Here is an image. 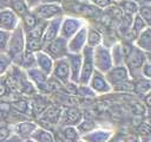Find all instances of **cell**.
Listing matches in <instances>:
<instances>
[{
	"instance_id": "44",
	"label": "cell",
	"mask_w": 151,
	"mask_h": 142,
	"mask_svg": "<svg viewBox=\"0 0 151 142\" xmlns=\"http://www.w3.org/2000/svg\"><path fill=\"white\" fill-rule=\"evenodd\" d=\"M26 2H27V5L29 6V8L32 9V8H34L37 5H39L40 4V0H25Z\"/></svg>"
},
{
	"instance_id": "20",
	"label": "cell",
	"mask_w": 151,
	"mask_h": 142,
	"mask_svg": "<svg viewBox=\"0 0 151 142\" xmlns=\"http://www.w3.org/2000/svg\"><path fill=\"white\" fill-rule=\"evenodd\" d=\"M143 52H151V27L144 28L133 43Z\"/></svg>"
},
{
	"instance_id": "19",
	"label": "cell",
	"mask_w": 151,
	"mask_h": 142,
	"mask_svg": "<svg viewBox=\"0 0 151 142\" xmlns=\"http://www.w3.org/2000/svg\"><path fill=\"white\" fill-rule=\"evenodd\" d=\"M37 128H38V124L37 123L31 122V121H24V122L18 123L14 127V133L13 134L18 135L20 138H22L25 141L27 138H31L32 134L34 133V130Z\"/></svg>"
},
{
	"instance_id": "25",
	"label": "cell",
	"mask_w": 151,
	"mask_h": 142,
	"mask_svg": "<svg viewBox=\"0 0 151 142\" xmlns=\"http://www.w3.org/2000/svg\"><path fill=\"white\" fill-rule=\"evenodd\" d=\"M100 44H103V34L96 27H92V26L87 25V40H86V45L92 47V49H94V47H97Z\"/></svg>"
},
{
	"instance_id": "33",
	"label": "cell",
	"mask_w": 151,
	"mask_h": 142,
	"mask_svg": "<svg viewBox=\"0 0 151 142\" xmlns=\"http://www.w3.org/2000/svg\"><path fill=\"white\" fill-rule=\"evenodd\" d=\"M77 129H78L79 134L83 136L84 134L90 133L91 130L96 129V124H94V122L91 121V120H84V118H83V120L80 121V123L77 125Z\"/></svg>"
},
{
	"instance_id": "21",
	"label": "cell",
	"mask_w": 151,
	"mask_h": 142,
	"mask_svg": "<svg viewBox=\"0 0 151 142\" xmlns=\"http://www.w3.org/2000/svg\"><path fill=\"white\" fill-rule=\"evenodd\" d=\"M26 72H27L28 78L31 79V82H32L35 86H38L39 89H42V88H45L46 85H48V76H46L45 73H42L39 69L33 67V69L27 70Z\"/></svg>"
},
{
	"instance_id": "16",
	"label": "cell",
	"mask_w": 151,
	"mask_h": 142,
	"mask_svg": "<svg viewBox=\"0 0 151 142\" xmlns=\"http://www.w3.org/2000/svg\"><path fill=\"white\" fill-rule=\"evenodd\" d=\"M63 18H64V15H60V17L53 18V19H51V20H48L46 22V27H45V31H44V34H42L44 44L53 40L57 37H59Z\"/></svg>"
},
{
	"instance_id": "31",
	"label": "cell",
	"mask_w": 151,
	"mask_h": 142,
	"mask_svg": "<svg viewBox=\"0 0 151 142\" xmlns=\"http://www.w3.org/2000/svg\"><path fill=\"white\" fill-rule=\"evenodd\" d=\"M19 66H21V67L25 69L26 71L29 70V69L35 67V54L25 51V53H24V56H22V58H21V60H20Z\"/></svg>"
},
{
	"instance_id": "5",
	"label": "cell",
	"mask_w": 151,
	"mask_h": 142,
	"mask_svg": "<svg viewBox=\"0 0 151 142\" xmlns=\"http://www.w3.org/2000/svg\"><path fill=\"white\" fill-rule=\"evenodd\" d=\"M81 71L79 77L78 85H87L93 72H94V63H93V49L90 46H85L81 51Z\"/></svg>"
},
{
	"instance_id": "23",
	"label": "cell",
	"mask_w": 151,
	"mask_h": 142,
	"mask_svg": "<svg viewBox=\"0 0 151 142\" xmlns=\"http://www.w3.org/2000/svg\"><path fill=\"white\" fill-rule=\"evenodd\" d=\"M133 92L140 96H146L151 92V80L144 77L133 80Z\"/></svg>"
},
{
	"instance_id": "45",
	"label": "cell",
	"mask_w": 151,
	"mask_h": 142,
	"mask_svg": "<svg viewBox=\"0 0 151 142\" xmlns=\"http://www.w3.org/2000/svg\"><path fill=\"white\" fill-rule=\"evenodd\" d=\"M8 8V0H0V12Z\"/></svg>"
},
{
	"instance_id": "46",
	"label": "cell",
	"mask_w": 151,
	"mask_h": 142,
	"mask_svg": "<svg viewBox=\"0 0 151 142\" xmlns=\"http://www.w3.org/2000/svg\"><path fill=\"white\" fill-rule=\"evenodd\" d=\"M144 99H145V104H146L149 108H151V92L147 93L146 96H144Z\"/></svg>"
},
{
	"instance_id": "14",
	"label": "cell",
	"mask_w": 151,
	"mask_h": 142,
	"mask_svg": "<svg viewBox=\"0 0 151 142\" xmlns=\"http://www.w3.org/2000/svg\"><path fill=\"white\" fill-rule=\"evenodd\" d=\"M83 120V114L78 108L74 106H70L67 109H65L63 111V114L60 115L59 118V127H67V125H72V127H77L80 121Z\"/></svg>"
},
{
	"instance_id": "22",
	"label": "cell",
	"mask_w": 151,
	"mask_h": 142,
	"mask_svg": "<svg viewBox=\"0 0 151 142\" xmlns=\"http://www.w3.org/2000/svg\"><path fill=\"white\" fill-rule=\"evenodd\" d=\"M8 8L12 9L19 17V19H21L31 11L29 6L25 0H8Z\"/></svg>"
},
{
	"instance_id": "30",
	"label": "cell",
	"mask_w": 151,
	"mask_h": 142,
	"mask_svg": "<svg viewBox=\"0 0 151 142\" xmlns=\"http://www.w3.org/2000/svg\"><path fill=\"white\" fill-rule=\"evenodd\" d=\"M60 128V127H59ZM61 133L66 140V142H77L78 140L81 138V135L79 134L77 127L67 125V127H61Z\"/></svg>"
},
{
	"instance_id": "29",
	"label": "cell",
	"mask_w": 151,
	"mask_h": 142,
	"mask_svg": "<svg viewBox=\"0 0 151 142\" xmlns=\"http://www.w3.org/2000/svg\"><path fill=\"white\" fill-rule=\"evenodd\" d=\"M39 21H40V20L35 17V14L32 12V9H31L26 15H24V17L20 19V24H21V26H22V28H24L25 32H27V31L32 30L34 26H37Z\"/></svg>"
},
{
	"instance_id": "51",
	"label": "cell",
	"mask_w": 151,
	"mask_h": 142,
	"mask_svg": "<svg viewBox=\"0 0 151 142\" xmlns=\"http://www.w3.org/2000/svg\"><path fill=\"white\" fill-rule=\"evenodd\" d=\"M113 1V4H119L120 1H123V0H112Z\"/></svg>"
},
{
	"instance_id": "24",
	"label": "cell",
	"mask_w": 151,
	"mask_h": 142,
	"mask_svg": "<svg viewBox=\"0 0 151 142\" xmlns=\"http://www.w3.org/2000/svg\"><path fill=\"white\" fill-rule=\"evenodd\" d=\"M110 52H111V58H112L113 66L124 65L125 56H124V50H123L122 43H114L110 47Z\"/></svg>"
},
{
	"instance_id": "35",
	"label": "cell",
	"mask_w": 151,
	"mask_h": 142,
	"mask_svg": "<svg viewBox=\"0 0 151 142\" xmlns=\"http://www.w3.org/2000/svg\"><path fill=\"white\" fill-rule=\"evenodd\" d=\"M11 32L0 30V53H7Z\"/></svg>"
},
{
	"instance_id": "27",
	"label": "cell",
	"mask_w": 151,
	"mask_h": 142,
	"mask_svg": "<svg viewBox=\"0 0 151 142\" xmlns=\"http://www.w3.org/2000/svg\"><path fill=\"white\" fill-rule=\"evenodd\" d=\"M117 5L119 6V8L123 11L124 15H126V17H133L138 13L139 6L132 0H123Z\"/></svg>"
},
{
	"instance_id": "39",
	"label": "cell",
	"mask_w": 151,
	"mask_h": 142,
	"mask_svg": "<svg viewBox=\"0 0 151 142\" xmlns=\"http://www.w3.org/2000/svg\"><path fill=\"white\" fill-rule=\"evenodd\" d=\"M142 76L144 78H147L151 80V63L145 62V64L143 65V69H142Z\"/></svg>"
},
{
	"instance_id": "32",
	"label": "cell",
	"mask_w": 151,
	"mask_h": 142,
	"mask_svg": "<svg viewBox=\"0 0 151 142\" xmlns=\"http://www.w3.org/2000/svg\"><path fill=\"white\" fill-rule=\"evenodd\" d=\"M137 14L144 20L146 27H151V4L139 6Z\"/></svg>"
},
{
	"instance_id": "50",
	"label": "cell",
	"mask_w": 151,
	"mask_h": 142,
	"mask_svg": "<svg viewBox=\"0 0 151 142\" xmlns=\"http://www.w3.org/2000/svg\"><path fill=\"white\" fill-rule=\"evenodd\" d=\"M79 2H90V0H77Z\"/></svg>"
},
{
	"instance_id": "49",
	"label": "cell",
	"mask_w": 151,
	"mask_h": 142,
	"mask_svg": "<svg viewBox=\"0 0 151 142\" xmlns=\"http://www.w3.org/2000/svg\"><path fill=\"white\" fill-rule=\"evenodd\" d=\"M145 57H146V62L151 63V52H146L145 53Z\"/></svg>"
},
{
	"instance_id": "1",
	"label": "cell",
	"mask_w": 151,
	"mask_h": 142,
	"mask_svg": "<svg viewBox=\"0 0 151 142\" xmlns=\"http://www.w3.org/2000/svg\"><path fill=\"white\" fill-rule=\"evenodd\" d=\"M123 45V50H124V65L129 71L130 78L132 80H136L142 76V69L143 65L146 62V57H145V52H143L142 50H139L133 43H122Z\"/></svg>"
},
{
	"instance_id": "53",
	"label": "cell",
	"mask_w": 151,
	"mask_h": 142,
	"mask_svg": "<svg viewBox=\"0 0 151 142\" xmlns=\"http://www.w3.org/2000/svg\"><path fill=\"white\" fill-rule=\"evenodd\" d=\"M77 142H85V141H83V140H81V138H80V140H78V141H77Z\"/></svg>"
},
{
	"instance_id": "10",
	"label": "cell",
	"mask_w": 151,
	"mask_h": 142,
	"mask_svg": "<svg viewBox=\"0 0 151 142\" xmlns=\"http://www.w3.org/2000/svg\"><path fill=\"white\" fill-rule=\"evenodd\" d=\"M87 85L90 86V89L96 95H106V93H110L112 91V88L109 84L105 75L97 71V70H94Z\"/></svg>"
},
{
	"instance_id": "34",
	"label": "cell",
	"mask_w": 151,
	"mask_h": 142,
	"mask_svg": "<svg viewBox=\"0 0 151 142\" xmlns=\"http://www.w3.org/2000/svg\"><path fill=\"white\" fill-rule=\"evenodd\" d=\"M13 62L7 53H0V77L12 66Z\"/></svg>"
},
{
	"instance_id": "18",
	"label": "cell",
	"mask_w": 151,
	"mask_h": 142,
	"mask_svg": "<svg viewBox=\"0 0 151 142\" xmlns=\"http://www.w3.org/2000/svg\"><path fill=\"white\" fill-rule=\"evenodd\" d=\"M114 133L110 129L96 128L90 133H86L81 136V140L85 142H106Z\"/></svg>"
},
{
	"instance_id": "37",
	"label": "cell",
	"mask_w": 151,
	"mask_h": 142,
	"mask_svg": "<svg viewBox=\"0 0 151 142\" xmlns=\"http://www.w3.org/2000/svg\"><path fill=\"white\" fill-rule=\"evenodd\" d=\"M12 134H13V133H12V130L9 129V127H7V125H1V127H0V142L7 140Z\"/></svg>"
},
{
	"instance_id": "3",
	"label": "cell",
	"mask_w": 151,
	"mask_h": 142,
	"mask_svg": "<svg viewBox=\"0 0 151 142\" xmlns=\"http://www.w3.org/2000/svg\"><path fill=\"white\" fill-rule=\"evenodd\" d=\"M60 5L64 15H71L81 19L84 17H90L98 11V8L92 6L90 2H79L77 0H63Z\"/></svg>"
},
{
	"instance_id": "48",
	"label": "cell",
	"mask_w": 151,
	"mask_h": 142,
	"mask_svg": "<svg viewBox=\"0 0 151 142\" xmlns=\"http://www.w3.org/2000/svg\"><path fill=\"white\" fill-rule=\"evenodd\" d=\"M63 0H40V2H57V4H60Z\"/></svg>"
},
{
	"instance_id": "8",
	"label": "cell",
	"mask_w": 151,
	"mask_h": 142,
	"mask_svg": "<svg viewBox=\"0 0 151 142\" xmlns=\"http://www.w3.org/2000/svg\"><path fill=\"white\" fill-rule=\"evenodd\" d=\"M42 51L46 52L53 60L65 58L68 53V47H67V40L64 39L63 37H57L53 40L44 44Z\"/></svg>"
},
{
	"instance_id": "2",
	"label": "cell",
	"mask_w": 151,
	"mask_h": 142,
	"mask_svg": "<svg viewBox=\"0 0 151 142\" xmlns=\"http://www.w3.org/2000/svg\"><path fill=\"white\" fill-rule=\"evenodd\" d=\"M25 31L21 26V24L18 25V27L11 32L7 54L11 57L13 64L19 65L20 60L25 53Z\"/></svg>"
},
{
	"instance_id": "4",
	"label": "cell",
	"mask_w": 151,
	"mask_h": 142,
	"mask_svg": "<svg viewBox=\"0 0 151 142\" xmlns=\"http://www.w3.org/2000/svg\"><path fill=\"white\" fill-rule=\"evenodd\" d=\"M93 63H94V69L105 75L113 66L110 47H107L104 44H100L97 47H94L93 49Z\"/></svg>"
},
{
	"instance_id": "28",
	"label": "cell",
	"mask_w": 151,
	"mask_h": 142,
	"mask_svg": "<svg viewBox=\"0 0 151 142\" xmlns=\"http://www.w3.org/2000/svg\"><path fill=\"white\" fill-rule=\"evenodd\" d=\"M25 51L31 53H37L42 50L44 41L42 38H25Z\"/></svg>"
},
{
	"instance_id": "41",
	"label": "cell",
	"mask_w": 151,
	"mask_h": 142,
	"mask_svg": "<svg viewBox=\"0 0 151 142\" xmlns=\"http://www.w3.org/2000/svg\"><path fill=\"white\" fill-rule=\"evenodd\" d=\"M7 93V85L6 82L0 77V96H5Z\"/></svg>"
},
{
	"instance_id": "15",
	"label": "cell",
	"mask_w": 151,
	"mask_h": 142,
	"mask_svg": "<svg viewBox=\"0 0 151 142\" xmlns=\"http://www.w3.org/2000/svg\"><path fill=\"white\" fill-rule=\"evenodd\" d=\"M20 24L19 17L9 8L0 12V30L12 32Z\"/></svg>"
},
{
	"instance_id": "26",
	"label": "cell",
	"mask_w": 151,
	"mask_h": 142,
	"mask_svg": "<svg viewBox=\"0 0 151 142\" xmlns=\"http://www.w3.org/2000/svg\"><path fill=\"white\" fill-rule=\"evenodd\" d=\"M31 138L34 141V142H54V138H53V134L51 130L46 129V128H42V127H39L34 130V133L32 134Z\"/></svg>"
},
{
	"instance_id": "11",
	"label": "cell",
	"mask_w": 151,
	"mask_h": 142,
	"mask_svg": "<svg viewBox=\"0 0 151 142\" xmlns=\"http://www.w3.org/2000/svg\"><path fill=\"white\" fill-rule=\"evenodd\" d=\"M87 40V24H85L70 40H67L68 53H81L86 46Z\"/></svg>"
},
{
	"instance_id": "17",
	"label": "cell",
	"mask_w": 151,
	"mask_h": 142,
	"mask_svg": "<svg viewBox=\"0 0 151 142\" xmlns=\"http://www.w3.org/2000/svg\"><path fill=\"white\" fill-rule=\"evenodd\" d=\"M35 54V67L39 69L42 73H45L46 76H51L52 70H53V64L54 60L42 50L34 53Z\"/></svg>"
},
{
	"instance_id": "6",
	"label": "cell",
	"mask_w": 151,
	"mask_h": 142,
	"mask_svg": "<svg viewBox=\"0 0 151 142\" xmlns=\"http://www.w3.org/2000/svg\"><path fill=\"white\" fill-rule=\"evenodd\" d=\"M32 12L39 20L42 21H48L53 18L64 15L61 5L57 2H40L34 8H32Z\"/></svg>"
},
{
	"instance_id": "47",
	"label": "cell",
	"mask_w": 151,
	"mask_h": 142,
	"mask_svg": "<svg viewBox=\"0 0 151 142\" xmlns=\"http://www.w3.org/2000/svg\"><path fill=\"white\" fill-rule=\"evenodd\" d=\"M134 1L138 6H142V5H147V4H151V0H132Z\"/></svg>"
},
{
	"instance_id": "42",
	"label": "cell",
	"mask_w": 151,
	"mask_h": 142,
	"mask_svg": "<svg viewBox=\"0 0 151 142\" xmlns=\"http://www.w3.org/2000/svg\"><path fill=\"white\" fill-rule=\"evenodd\" d=\"M2 142H24V140H22V138H20L18 135L12 134L7 140H5V141H2Z\"/></svg>"
},
{
	"instance_id": "36",
	"label": "cell",
	"mask_w": 151,
	"mask_h": 142,
	"mask_svg": "<svg viewBox=\"0 0 151 142\" xmlns=\"http://www.w3.org/2000/svg\"><path fill=\"white\" fill-rule=\"evenodd\" d=\"M90 4L98 9H106L113 5L112 0H90Z\"/></svg>"
},
{
	"instance_id": "9",
	"label": "cell",
	"mask_w": 151,
	"mask_h": 142,
	"mask_svg": "<svg viewBox=\"0 0 151 142\" xmlns=\"http://www.w3.org/2000/svg\"><path fill=\"white\" fill-rule=\"evenodd\" d=\"M85 24H86L85 20L81 19V18L71 17V15H64L63 21H61V26H60L59 36L63 37L66 40H70Z\"/></svg>"
},
{
	"instance_id": "38",
	"label": "cell",
	"mask_w": 151,
	"mask_h": 142,
	"mask_svg": "<svg viewBox=\"0 0 151 142\" xmlns=\"http://www.w3.org/2000/svg\"><path fill=\"white\" fill-rule=\"evenodd\" d=\"M138 135L139 136H144V137L150 136L151 135V127L149 124H146V123L140 124V127L138 128Z\"/></svg>"
},
{
	"instance_id": "12",
	"label": "cell",
	"mask_w": 151,
	"mask_h": 142,
	"mask_svg": "<svg viewBox=\"0 0 151 142\" xmlns=\"http://www.w3.org/2000/svg\"><path fill=\"white\" fill-rule=\"evenodd\" d=\"M51 76L54 79H57L58 82L63 83V84L71 83L70 82V66H68V63H67L66 57L65 58H61V59L54 60L53 70H52Z\"/></svg>"
},
{
	"instance_id": "13",
	"label": "cell",
	"mask_w": 151,
	"mask_h": 142,
	"mask_svg": "<svg viewBox=\"0 0 151 142\" xmlns=\"http://www.w3.org/2000/svg\"><path fill=\"white\" fill-rule=\"evenodd\" d=\"M66 59L70 66V82L74 85H78L81 71V53H67Z\"/></svg>"
},
{
	"instance_id": "40",
	"label": "cell",
	"mask_w": 151,
	"mask_h": 142,
	"mask_svg": "<svg viewBox=\"0 0 151 142\" xmlns=\"http://www.w3.org/2000/svg\"><path fill=\"white\" fill-rule=\"evenodd\" d=\"M52 134H53L54 142H66V140H65V137H64V135H63V133H61V129H60V128H59L58 130H54Z\"/></svg>"
},
{
	"instance_id": "7",
	"label": "cell",
	"mask_w": 151,
	"mask_h": 142,
	"mask_svg": "<svg viewBox=\"0 0 151 142\" xmlns=\"http://www.w3.org/2000/svg\"><path fill=\"white\" fill-rule=\"evenodd\" d=\"M105 77L109 82V84L113 90H118L119 88H122L124 84L129 83L131 80L130 75L127 69L125 67V65H119V66H112L106 73Z\"/></svg>"
},
{
	"instance_id": "52",
	"label": "cell",
	"mask_w": 151,
	"mask_h": 142,
	"mask_svg": "<svg viewBox=\"0 0 151 142\" xmlns=\"http://www.w3.org/2000/svg\"><path fill=\"white\" fill-rule=\"evenodd\" d=\"M24 142H34V141H33L32 138H27V140H25Z\"/></svg>"
},
{
	"instance_id": "43",
	"label": "cell",
	"mask_w": 151,
	"mask_h": 142,
	"mask_svg": "<svg viewBox=\"0 0 151 142\" xmlns=\"http://www.w3.org/2000/svg\"><path fill=\"white\" fill-rule=\"evenodd\" d=\"M106 142H122V137L118 134H113Z\"/></svg>"
}]
</instances>
